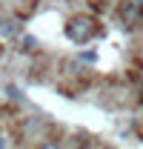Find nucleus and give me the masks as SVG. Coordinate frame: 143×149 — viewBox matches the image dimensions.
Listing matches in <instances>:
<instances>
[{"label":"nucleus","mask_w":143,"mask_h":149,"mask_svg":"<svg viewBox=\"0 0 143 149\" xmlns=\"http://www.w3.org/2000/svg\"><path fill=\"white\" fill-rule=\"evenodd\" d=\"M6 95H9L12 100H26V95H23V89H17V86H6Z\"/></svg>","instance_id":"obj_6"},{"label":"nucleus","mask_w":143,"mask_h":149,"mask_svg":"<svg viewBox=\"0 0 143 149\" xmlns=\"http://www.w3.org/2000/svg\"><path fill=\"white\" fill-rule=\"evenodd\" d=\"M0 149H9V146H6V138H3V135H0Z\"/></svg>","instance_id":"obj_8"},{"label":"nucleus","mask_w":143,"mask_h":149,"mask_svg":"<svg viewBox=\"0 0 143 149\" xmlns=\"http://www.w3.org/2000/svg\"><path fill=\"white\" fill-rule=\"evenodd\" d=\"M23 29H20V20L17 17H0V35L3 37H17Z\"/></svg>","instance_id":"obj_3"},{"label":"nucleus","mask_w":143,"mask_h":149,"mask_svg":"<svg viewBox=\"0 0 143 149\" xmlns=\"http://www.w3.org/2000/svg\"><path fill=\"white\" fill-rule=\"evenodd\" d=\"M63 32L72 43H89L92 37L97 35V20L92 15H74V17L63 26Z\"/></svg>","instance_id":"obj_1"},{"label":"nucleus","mask_w":143,"mask_h":149,"mask_svg":"<svg viewBox=\"0 0 143 149\" xmlns=\"http://www.w3.org/2000/svg\"><path fill=\"white\" fill-rule=\"evenodd\" d=\"M117 17L123 20V26H137L143 23V6H135V3H120L117 6Z\"/></svg>","instance_id":"obj_2"},{"label":"nucleus","mask_w":143,"mask_h":149,"mask_svg":"<svg viewBox=\"0 0 143 149\" xmlns=\"http://www.w3.org/2000/svg\"><path fill=\"white\" fill-rule=\"evenodd\" d=\"M77 60H80V63H97V52H94V49H86V52H80V55H77Z\"/></svg>","instance_id":"obj_4"},{"label":"nucleus","mask_w":143,"mask_h":149,"mask_svg":"<svg viewBox=\"0 0 143 149\" xmlns=\"http://www.w3.org/2000/svg\"><path fill=\"white\" fill-rule=\"evenodd\" d=\"M37 149H63V143H60V141H40Z\"/></svg>","instance_id":"obj_7"},{"label":"nucleus","mask_w":143,"mask_h":149,"mask_svg":"<svg viewBox=\"0 0 143 149\" xmlns=\"http://www.w3.org/2000/svg\"><path fill=\"white\" fill-rule=\"evenodd\" d=\"M126 3H135V6H143V0H126Z\"/></svg>","instance_id":"obj_9"},{"label":"nucleus","mask_w":143,"mask_h":149,"mask_svg":"<svg viewBox=\"0 0 143 149\" xmlns=\"http://www.w3.org/2000/svg\"><path fill=\"white\" fill-rule=\"evenodd\" d=\"M23 52H37V37H32V35L23 37Z\"/></svg>","instance_id":"obj_5"}]
</instances>
